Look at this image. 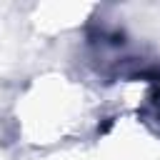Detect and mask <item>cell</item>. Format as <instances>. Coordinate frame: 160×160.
Listing matches in <instances>:
<instances>
[{
    "label": "cell",
    "mask_w": 160,
    "mask_h": 160,
    "mask_svg": "<svg viewBox=\"0 0 160 160\" xmlns=\"http://www.w3.org/2000/svg\"><path fill=\"white\" fill-rule=\"evenodd\" d=\"M110 128H112V118H108V120H105V122H102V125L98 128V132H108Z\"/></svg>",
    "instance_id": "6da1fadb"
}]
</instances>
